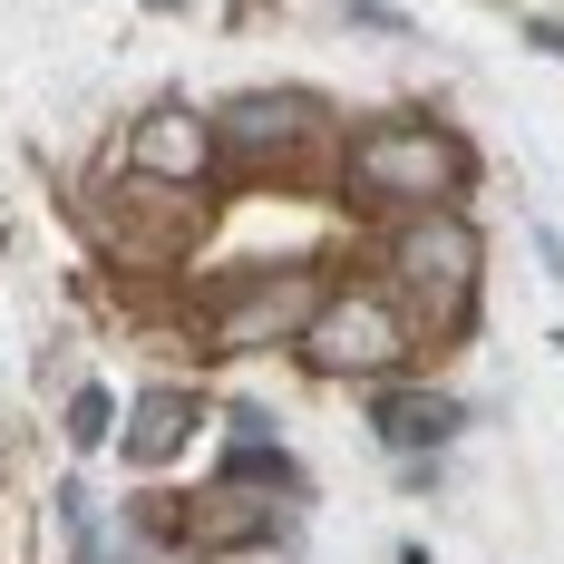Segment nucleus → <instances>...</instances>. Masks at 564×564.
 <instances>
[{"label": "nucleus", "mask_w": 564, "mask_h": 564, "mask_svg": "<svg viewBox=\"0 0 564 564\" xmlns=\"http://www.w3.org/2000/svg\"><path fill=\"white\" fill-rule=\"evenodd\" d=\"M477 234L457 215H419L399 234V282H409V322H429V340H457V322L477 312Z\"/></svg>", "instance_id": "nucleus-1"}, {"label": "nucleus", "mask_w": 564, "mask_h": 564, "mask_svg": "<svg viewBox=\"0 0 564 564\" xmlns=\"http://www.w3.org/2000/svg\"><path fill=\"white\" fill-rule=\"evenodd\" d=\"M409 312H399L390 292H340L312 312V332H302V360L322 370V380H380L409 360Z\"/></svg>", "instance_id": "nucleus-2"}, {"label": "nucleus", "mask_w": 564, "mask_h": 564, "mask_svg": "<svg viewBox=\"0 0 564 564\" xmlns=\"http://www.w3.org/2000/svg\"><path fill=\"white\" fill-rule=\"evenodd\" d=\"M350 175H360V195H390V205H448L467 156L438 127H370L350 147Z\"/></svg>", "instance_id": "nucleus-3"}, {"label": "nucleus", "mask_w": 564, "mask_h": 564, "mask_svg": "<svg viewBox=\"0 0 564 564\" xmlns=\"http://www.w3.org/2000/svg\"><path fill=\"white\" fill-rule=\"evenodd\" d=\"M322 137V108L302 88H273V98H225L215 108V147L234 156H282V147H312Z\"/></svg>", "instance_id": "nucleus-4"}, {"label": "nucleus", "mask_w": 564, "mask_h": 564, "mask_svg": "<svg viewBox=\"0 0 564 564\" xmlns=\"http://www.w3.org/2000/svg\"><path fill=\"white\" fill-rule=\"evenodd\" d=\"M127 147H137V175H147V185H195V175L215 166V117H195V108H147Z\"/></svg>", "instance_id": "nucleus-5"}, {"label": "nucleus", "mask_w": 564, "mask_h": 564, "mask_svg": "<svg viewBox=\"0 0 564 564\" xmlns=\"http://www.w3.org/2000/svg\"><path fill=\"white\" fill-rule=\"evenodd\" d=\"M312 312H322L312 282H302V273H273L263 292H243L225 322H215V340H234V350H243V340H282V332H312Z\"/></svg>", "instance_id": "nucleus-6"}, {"label": "nucleus", "mask_w": 564, "mask_h": 564, "mask_svg": "<svg viewBox=\"0 0 564 564\" xmlns=\"http://www.w3.org/2000/svg\"><path fill=\"white\" fill-rule=\"evenodd\" d=\"M185 429H195V399L185 390H147L137 419H127V457H137V467H166V457L185 448Z\"/></svg>", "instance_id": "nucleus-7"}, {"label": "nucleus", "mask_w": 564, "mask_h": 564, "mask_svg": "<svg viewBox=\"0 0 564 564\" xmlns=\"http://www.w3.org/2000/svg\"><path fill=\"white\" fill-rule=\"evenodd\" d=\"M457 399H438V390H399V399H380V438L390 448H438V438H457Z\"/></svg>", "instance_id": "nucleus-8"}, {"label": "nucleus", "mask_w": 564, "mask_h": 564, "mask_svg": "<svg viewBox=\"0 0 564 564\" xmlns=\"http://www.w3.org/2000/svg\"><path fill=\"white\" fill-rule=\"evenodd\" d=\"M108 409H117L108 390H78V409H68V438H78V448H88V438H108V429H117Z\"/></svg>", "instance_id": "nucleus-9"}]
</instances>
